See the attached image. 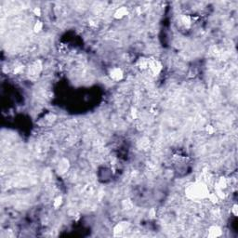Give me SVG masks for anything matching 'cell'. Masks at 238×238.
Wrapping results in <instances>:
<instances>
[{
	"mask_svg": "<svg viewBox=\"0 0 238 238\" xmlns=\"http://www.w3.org/2000/svg\"><path fill=\"white\" fill-rule=\"evenodd\" d=\"M34 13L37 14V16H39V15H40V9L39 8H35L34 9Z\"/></svg>",
	"mask_w": 238,
	"mask_h": 238,
	"instance_id": "obj_11",
	"label": "cell"
},
{
	"mask_svg": "<svg viewBox=\"0 0 238 238\" xmlns=\"http://www.w3.org/2000/svg\"><path fill=\"white\" fill-rule=\"evenodd\" d=\"M62 197H57L56 199H55V202H54V206L55 207H58V206H60V204H62Z\"/></svg>",
	"mask_w": 238,
	"mask_h": 238,
	"instance_id": "obj_9",
	"label": "cell"
},
{
	"mask_svg": "<svg viewBox=\"0 0 238 238\" xmlns=\"http://www.w3.org/2000/svg\"><path fill=\"white\" fill-rule=\"evenodd\" d=\"M128 222H120V223H118L117 225L115 226L114 228V232L115 234H118V232H124L126 229V227H128Z\"/></svg>",
	"mask_w": 238,
	"mask_h": 238,
	"instance_id": "obj_6",
	"label": "cell"
},
{
	"mask_svg": "<svg viewBox=\"0 0 238 238\" xmlns=\"http://www.w3.org/2000/svg\"><path fill=\"white\" fill-rule=\"evenodd\" d=\"M222 234L221 229L219 226H211L209 229V236L215 238V237H219Z\"/></svg>",
	"mask_w": 238,
	"mask_h": 238,
	"instance_id": "obj_4",
	"label": "cell"
},
{
	"mask_svg": "<svg viewBox=\"0 0 238 238\" xmlns=\"http://www.w3.org/2000/svg\"><path fill=\"white\" fill-rule=\"evenodd\" d=\"M185 194L191 200L198 201L209 198L210 193L209 187L203 181H195L186 187Z\"/></svg>",
	"mask_w": 238,
	"mask_h": 238,
	"instance_id": "obj_1",
	"label": "cell"
},
{
	"mask_svg": "<svg viewBox=\"0 0 238 238\" xmlns=\"http://www.w3.org/2000/svg\"><path fill=\"white\" fill-rule=\"evenodd\" d=\"M67 168H68V161L64 160V163H60V164L59 170L60 171V173H64V172L67 170Z\"/></svg>",
	"mask_w": 238,
	"mask_h": 238,
	"instance_id": "obj_7",
	"label": "cell"
},
{
	"mask_svg": "<svg viewBox=\"0 0 238 238\" xmlns=\"http://www.w3.org/2000/svg\"><path fill=\"white\" fill-rule=\"evenodd\" d=\"M237 205H234V206H232V213H234V216H237V214H238V212H237Z\"/></svg>",
	"mask_w": 238,
	"mask_h": 238,
	"instance_id": "obj_10",
	"label": "cell"
},
{
	"mask_svg": "<svg viewBox=\"0 0 238 238\" xmlns=\"http://www.w3.org/2000/svg\"><path fill=\"white\" fill-rule=\"evenodd\" d=\"M126 13H128V9H126V8L122 7L116 11V12L114 13V18L121 19V18H123L125 15H126Z\"/></svg>",
	"mask_w": 238,
	"mask_h": 238,
	"instance_id": "obj_5",
	"label": "cell"
},
{
	"mask_svg": "<svg viewBox=\"0 0 238 238\" xmlns=\"http://www.w3.org/2000/svg\"><path fill=\"white\" fill-rule=\"evenodd\" d=\"M148 66L150 67V69L153 71V73L154 74H157L161 69H162V65L160 64L159 62H157V60H149V63H148Z\"/></svg>",
	"mask_w": 238,
	"mask_h": 238,
	"instance_id": "obj_2",
	"label": "cell"
},
{
	"mask_svg": "<svg viewBox=\"0 0 238 238\" xmlns=\"http://www.w3.org/2000/svg\"><path fill=\"white\" fill-rule=\"evenodd\" d=\"M42 27H43V24L41 23V22H37L34 25V31L35 32H39L40 30L42 29Z\"/></svg>",
	"mask_w": 238,
	"mask_h": 238,
	"instance_id": "obj_8",
	"label": "cell"
},
{
	"mask_svg": "<svg viewBox=\"0 0 238 238\" xmlns=\"http://www.w3.org/2000/svg\"><path fill=\"white\" fill-rule=\"evenodd\" d=\"M110 75H111V78H112V79H114L115 81H118V80L122 79L123 72L120 68H114V69L111 70Z\"/></svg>",
	"mask_w": 238,
	"mask_h": 238,
	"instance_id": "obj_3",
	"label": "cell"
}]
</instances>
